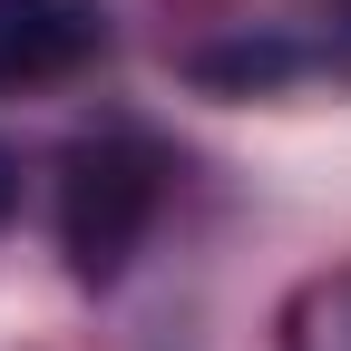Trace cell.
<instances>
[{"mask_svg": "<svg viewBox=\"0 0 351 351\" xmlns=\"http://www.w3.org/2000/svg\"><path fill=\"white\" fill-rule=\"evenodd\" d=\"M293 69H302V49H283V39H244V49H205L195 59V78H215V88H274Z\"/></svg>", "mask_w": 351, "mask_h": 351, "instance_id": "cell-4", "label": "cell"}, {"mask_svg": "<svg viewBox=\"0 0 351 351\" xmlns=\"http://www.w3.org/2000/svg\"><path fill=\"white\" fill-rule=\"evenodd\" d=\"M108 59L98 0H0V88H59Z\"/></svg>", "mask_w": 351, "mask_h": 351, "instance_id": "cell-2", "label": "cell"}, {"mask_svg": "<svg viewBox=\"0 0 351 351\" xmlns=\"http://www.w3.org/2000/svg\"><path fill=\"white\" fill-rule=\"evenodd\" d=\"M166 205V156L147 137H78L69 166H59V244H69V274L78 283H117L127 263H137L147 225Z\"/></svg>", "mask_w": 351, "mask_h": 351, "instance_id": "cell-1", "label": "cell"}, {"mask_svg": "<svg viewBox=\"0 0 351 351\" xmlns=\"http://www.w3.org/2000/svg\"><path fill=\"white\" fill-rule=\"evenodd\" d=\"M10 205H20V166H10V147H0V225H10Z\"/></svg>", "mask_w": 351, "mask_h": 351, "instance_id": "cell-5", "label": "cell"}, {"mask_svg": "<svg viewBox=\"0 0 351 351\" xmlns=\"http://www.w3.org/2000/svg\"><path fill=\"white\" fill-rule=\"evenodd\" d=\"M283 351H351V274H322L283 302Z\"/></svg>", "mask_w": 351, "mask_h": 351, "instance_id": "cell-3", "label": "cell"}]
</instances>
